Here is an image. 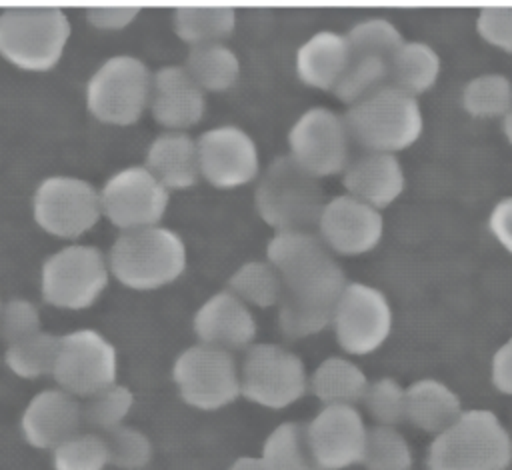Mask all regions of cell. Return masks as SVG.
I'll return each mask as SVG.
<instances>
[{
	"mask_svg": "<svg viewBox=\"0 0 512 470\" xmlns=\"http://www.w3.org/2000/svg\"><path fill=\"white\" fill-rule=\"evenodd\" d=\"M316 228L330 252L360 256L382 240L384 216L382 210L344 192L326 200Z\"/></svg>",
	"mask_w": 512,
	"mask_h": 470,
	"instance_id": "e0dca14e",
	"label": "cell"
},
{
	"mask_svg": "<svg viewBox=\"0 0 512 470\" xmlns=\"http://www.w3.org/2000/svg\"><path fill=\"white\" fill-rule=\"evenodd\" d=\"M84 418L82 404L62 388H46L26 404L20 430L34 448H56L78 434Z\"/></svg>",
	"mask_w": 512,
	"mask_h": 470,
	"instance_id": "ffe728a7",
	"label": "cell"
},
{
	"mask_svg": "<svg viewBox=\"0 0 512 470\" xmlns=\"http://www.w3.org/2000/svg\"><path fill=\"white\" fill-rule=\"evenodd\" d=\"M58 338L48 330H40L28 338L12 342L4 350L6 366L20 378H38L44 374H52Z\"/></svg>",
	"mask_w": 512,
	"mask_h": 470,
	"instance_id": "d6a6232c",
	"label": "cell"
},
{
	"mask_svg": "<svg viewBox=\"0 0 512 470\" xmlns=\"http://www.w3.org/2000/svg\"><path fill=\"white\" fill-rule=\"evenodd\" d=\"M502 130H504V136H506V140L512 144V108L504 114V118H502Z\"/></svg>",
	"mask_w": 512,
	"mask_h": 470,
	"instance_id": "7dc6e473",
	"label": "cell"
},
{
	"mask_svg": "<svg viewBox=\"0 0 512 470\" xmlns=\"http://www.w3.org/2000/svg\"><path fill=\"white\" fill-rule=\"evenodd\" d=\"M140 12L138 4H118V2H108V4H90L86 6V22L94 26L96 30H106V32H116L124 30L128 24L136 20Z\"/></svg>",
	"mask_w": 512,
	"mask_h": 470,
	"instance_id": "7bdbcfd3",
	"label": "cell"
},
{
	"mask_svg": "<svg viewBox=\"0 0 512 470\" xmlns=\"http://www.w3.org/2000/svg\"><path fill=\"white\" fill-rule=\"evenodd\" d=\"M70 34L68 14L58 6H12L0 12V56L26 72L52 70Z\"/></svg>",
	"mask_w": 512,
	"mask_h": 470,
	"instance_id": "5b68a950",
	"label": "cell"
},
{
	"mask_svg": "<svg viewBox=\"0 0 512 470\" xmlns=\"http://www.w3.org/2000/svg\"><path fill=\"white\" fill-rule=\"evenodd\" d=\"M342 184L348 194L382 210L404 192L406 174L396 154L364 152L348 162Z\"/></svg>",
	"mask_w": 512,
	"mask_h": 470,
	"instance_id": "7402d4cb",
	"label": "cell"
},
{
	"mask_svg": "<svg viewBox=\"0 0 512 470\" xmlns=\"http://www.w3.org/2000/svg\"><path fill=\"white\" fill-rule=\"evenodd\" d=\"M460 414V398L440 380L422 378L406 388V418L426 432L440 434Z\"/></svg>",
	"mask_w": 512,
	"mask_h": 470,
	"instance_id": "d4e9b609",
	"label": "cell"
},
{
	"mask_svg": "<svg viewBox=\"0 0 512 470\" xmlns=\"http://www.w3.org/2000/svg\"><path fill=\"white\" fill-rule=\"evenodd\" d=\"M144 166L166 190H188L200 178L196 138L180 130L154 136L144 154Z\"/></svg>",
	"mask_w": 512,
	"mask_h": 470,
	"instance_id": "cb8c5ba5",
	"label": "cell"
},
{
	"mask_svg": "<svg viewBox=\"0 0 512 470\" xmlns=\"http://www.w3.org/2000/svg\"><path fill=\"white\" fill-rule=\"evenodd\" d=\"M354 54L346 34L322 28L310 34L296 50L294 68L300 82L318 90H334Z\"/></svg>",
	"mask_w": 512,
	"mask_h": 470,
	"instance_id": "603a6c76",
	"label": "cell"
},
{
	"mask_svg": "<svg viewBox=\"0 0 512 470\" xmlns=\"http://www.w3.org/2000/svg\"><path fill=\"white\" fill-rule=\"evenodd\" d=\"M344 120L352 142L366 152L396 154L406 150L420 138L424 128L418 96L392 84L348 106Z\"/></svg>",
	"mask_w": 512,
	"mask_h": 470,
	"instance_id": "277c9868",
	"label": "cell"
},
{
	"mask_svg": "<svg viewBox=\"0 0 512 470\" xmlns=\"http://www.w3.org/2000/svg\"><path fill=\"white\" fill-rule=\"evenodd\" d=\"M110 274L130 290H158L180 278L188 264L184 238L168 226L120 232L108 250Z\"/></svg>",
	"mask_w": 512,
	"mask_h": 470,
	"instance_id": "7a4b0ae2",
	"label": "cell"
},
{
	"mask_svg": "<svg viewBox=\"0 0 512 470\" xmlns=\"http://www.w3.org/2000/svg\"><path fill=\"white\" fill-rule=\"evenodd\" d=\"M110 278L108 256L94 244L72 242L48 254L40 266V294L64 310L92 306Z\"/></svg>",
	"mask_w": 512,
	"mask_h": 470,
	"instance_id": "ba28073f",
	"label": "cell"
},
{
	"mask_svg": "<svg viewBox=\"0 0 512 470\" xmlns=\"http://www.w3.org/2000/svg\"><path fill=\"white\" fill-rule=\"evenodd\" d=\"M228 290L248 306H278L284 294L282 278L268 260H248L228 278Z\"/></svg>",
	"mask_w": 512,
	"mask_h": 470,
	"instance_id": "4dcf8cb0",
	"label": "cell"
},
{
	"mask_svg": "<svg viewBox=\"0 0 512 470\" xmlns=\"http://www.w3.org/2000/svg\"><path fill=\"white\" fill-rule=\"evenodd\" d=\"M268 470H322L312 454L306 424L282 422L262 444V456Z\"/></svg>",
	"mask_w": 512,
	"mask_h": 470,
	"instance_id": "f546056e",
	"label": "cell"
},
{
	"mask_svg": "<svg viewBox=\"0 0 512 470\" xmlns=\"http://www.w3.org/2000/svg\"><path fill=\"white\" fill-rule=\"evenodd\" d=\"M104 440L110 464L122 470H142L154 454L150 438L132 426H116L106 432Z\"/></svg>",
	"mask_w": 512,
	"mask_h": 470,
	"instance_id": "f35d334b",
	"label": "cell"
},
{
	"mask_svg": "<svg viewBox=\"0 0 512 470\" xmlns=\"http://www.w3.org/2000/svg\"><path fill=\"white\" fill-rule=\"evenodd\" d=\"M386 84H390L388 60L378 56H354L332 92L340 102L352 106Z\"/></svg>",
	"mask_w": 512,
	"mask_h": 470,
	"instance_id": "836d02e7",
	"label": "cell"
},
{
	"mask_svg": "<svg viewBox=\"0 0 512 470\" xmlns=\"http://www.w3.org/2000/svg\"><path fill=\"white\" fill-rule=\"evenodd\" d=\"M288 156L316 178L342 174L350 162L344 114L328 106L306 108L288 130Z\"/></svg>",
	"mask_w": 512,
	"mask_h": 470,
	"instance_id": "7c38bea8",
	"label": "cell"
},
{
	"mask_svg": "<svg viewBox=\"0 0 512 470\" xmlns=\"http://www.w3.org/2000/svg\"><path fill=\"white\" fill-rule=\"evenodd\" d=\"M32 216L50 236L80 238L102 218L100 190L80 176L50 174L32 194Z\"/></svg>",
	"mask_w": 512,
	"mask_h": 470,
	"instance_id": "9c48e42d",
	"label": "cell"
},
{
	"mask_svg": "<svg viewBox=\"0 0 512 470\" xmlns=\"http://www.w3.org/2000/svg\"><path fill=\"white\" fill-rule=\"evenodd\" d=\"M266 260L284 286L278 308L330 324L346 274L334 252L312 230H280L266 244Z\"/></svg>",
	"mask_w": 512,
	"mask_h": 470,
	"instance_id": "6da1fadb",
	"label": "cell"
},
{
	"mask_svg": "<svg viewBox=\"0 0 512 470\" xmlns=\"http://www.w3.org/2000/svg\"><path fill=\"white\" fill-rule=\"evenodd\" d=\"M192 328L198 342L224 350L252 346L258 330L250 306L228 288L210 294L196 308Z\"/></svg>",
	"mask_w": 512,
	"mask_h": 470,
	"instance_id": "44dd1931",
	"label": "cell"
},
{
	"mask_svg": "<svg viewBox=\"0 0 512 470\" xmlns=\"http://www.w3.org/2000/svg\"><path fill=\"white\" fill-rule=\"evenodd\" d=\"M148 108L166 130L186 132L202 120L206 92L192 80L184 64H166L152 72Z\"/></svg>",
	"mask_w": 512,
	"mask_h": 470,
	"instance_id": "d6986e66",
	"label": "cell"
},
{
	"mask_svg": "<svg viewBox=\"0 0 512 470\" xmlns=\"http://www.w3.org/2000/svg\"><path fill=\"white\" fill-rule=\"evenodd\" d=\"M462 108L476 118H504L512 108V80L502 72L472 76L462 88Z\"/></svg>",
	"mask_w": 512,
	"mask_h": 470,
	"instance_id": "1f68e13d",
	"label": "cell"
},
{
	"mask_svg": "<svg viewBox=\"0 0 512 470\" xmlns=\"http://www.w3.org/2000/svg\"><path fill=\"white\" fill-rule=\"evenodd\" d=\"M368 470H410L412 454L406 438L392 426H374L368 430L362 460Z\"/></svg>",
	"mask_w": 512,
	"mask_h": 470,
	"instance_id": "d590c367",
	"label": "cell"
},
{
	"mask_svg": "<svg viewBox=\"0 0 512 470\" xmlns=\"http://www.w3.org/2000/svg\"><path fill=\"white\" fill-rule=\"evenodd\" d=\"M200 178L218 190H234L260 174V152L238 124H218L196 138Z\"/></svg>",
	"mask_w": 512,
	"mask_h": 470,
	"instance_id": "2e32d148",
	"label": "cell"
},
{
	"mask_svg": "<svg viewBox=\"0 0 512 470\" xmlns=\"http://www.w3.org/2000/svg\"><path fill=\"white\" fill-rule=\"evenodd\" d=\"M302 358L276 342L248 346L240 366V394L264 408H286L308 388Z\"/></svg>",
	"mask_w": 512,
	"mask_h": 470,
	"instance_id": "30bf717a",
	"label": "cell"
},
{
	"mask_svg": "<svg viewBox=\"0 0 512 470\" xmlns=\"http://www.w3.org/2000/svg\"><path fill=\"white\" fill-rule=\"evenodd\" d=\"M180 398L200 410H218L240 396V368L230 350L192 344L172 366Z\"/></svg>",
	"mask_w": 512,
	"mask_h": 470,
	"instance_id": "8fae6325",
	"label": "cell"
},
{
	"mask_svg": "<svg viewBox=\"0 0 512 470\" xmlns=\"http://www.w3.org/2000/svg\"><path fill=\"white\" fill-rule=\"evenodd\" d=\"M306 434L322 470H342L364 460L368 430L354 404H326L306 424Z\"/></svg>",
	"mask_w": 512,
	"mask_h": 470,
	"instance_id": "ac0fdd59",
	"label": "cell"
},
{
	"mask_svg": "<svg viewBox=\"0 0 512 470\" xmlns=\"http://www.w3.org/2000/svg\"><path fill=\"white\" fill-rule=\"evenodd\" d=\"M172 24L176 36L190 46L224 42L236 28V12L226 4H180Z\"/></svg>",
	"mask_w": 512,
	"mask_h": 470,
	"instance_id": "4316f807",
	"label": "cell"
},
{
	"mask_svg": "<svg viewBox=\"0 0 512 470\" xmlns=\"http://www.w3.org/2000/svg\"><path fill=\"white\" fill-rule=\"evenodd\" d=\"M152 72L132 54H114L98 64L84 88L86 110L110 126L134 124L150 104Z\"/></svg>",
	"mask_w": 512,
	"mask_h": 470,
	"instance_id": "52a82bcc",
	"label": "cell"
},
{
	"mask_svg": "<svg viewBox=\"0 0 512 470\" xmlns=\"http://www.w3.org/2000/svg\"><path fill=\"white\" fill-rule=\"evenodd\" d=\"M364 406L380 426H394L406 418V390L394 378H378L368 382Z\"/></svg>",
	"mask_w": 512,
	"mask_h": 470,
	"instance_id": "ab89813d",
	"label": "cell"
},
{
	"mask_svg": "<svg viewBox=\"0 0 512 470\" xmlns=\"http://www.w3.org/2000/svg\"><path fill=\"white\" fill-rule=\"evenodd\" d=\"M228 470H268V466L258 456H240L230 464Z\"/></svg>",
	"mask_w": 512,
	"mask_h": 470,
	"instance_id": "bcb514c9",
	"label": "cell"
},
{
	"mask_svg": "<svg viewBox=\"0 0 512 470\" xmlns=\"http://www.w3.org/2000/svg\"><path fill=\"white\" fill-rule=\"evenodd\" d=\"M42 328V318L38 306L24 298L14 296L0 306V340L8 346L22 338H28Z\"/></svg>",
	"mask_w": 512,
	"mask_h": 470,
	"instance_id": "60d3db41",
	"label": "cell"
},
{
	"mask_svg": "<svg viewBox=\"0 0 512 470\" xmlns=\"http://www.w3.org/2000/svg\"><path fill=\"white\" fill-rule=\"evenodd\" d=\"M184 68L204 92H224L240 76V58L224 42L190 46Z\"/></svg>",
	"mask_w": 512,
	"mask_h": 470,
	"instance_id": "83f0119b",
	"label": "cell"
},
{
	"mask_svg": "<svg viewBox=\"0 0 512 470\" xmlns=\"http://www.w3.org/2000/svg\"><path fill=\"white\" fill-rule=\"evenodd\" d=\"M308 384L324 404H354L364 398L368 388L362 368L344 356L324 358Z\"/></svg>",
	"mask_w": 512,
	"mask_h": 470,
	"instance_id": "f1b7e54d",
	"label": "cell"
},
{
	"mask_svg": "<svg viewBox=\"0 0 512 470\" xmlns=\"http://www.w3.org/2000/svg\"><path fill=\"white\" fill-rule=\"evenodd\" d=\"M108 464L106 440L92 432H78L52 450L54 470H104Z\"/></svg>",
	"mask_w": 512,
	"mask_h": 470,
	"instance_id": "8d00e7d4",
	"label": "cell"
},
{
	"mask_svg": "<svg viewBox=\"0 0 512 470\" xmlns=\"http://www.w3.org/2000/svg\"><path fill=\"white\" fill-rule=\"evenodd\" d=\"M0 306H2V300H0Z\"/></svg>",
	"mask_w": 512,
	"mask_h": 470,
	"instance_id": "c3c4849f",
	"label": "cell"
},
{
	"mask_svg": "<svg viewBox=\"0 0 512 470\" xmlns=\"http://www.w3.org/2000/svg\"><path fill=\"white\" fill-rule=\"evenodd\" d=\"M330 324L342 350L356 356L370 354L390 336V300L380 288L368 282H346L334 302Z\"/></svg>",
	"mask_w": 512,
	"mask_h": 470,
	"instance_id": "4fadbf2b",
	"label": "cell"
},
{
	"mask_svg": "<svg viewBox=\"0 0 512 470\" xmlns=\"http://www.w3.org/2000/svg\"><path fill=\"white\" fill-rule=\"evenodd\" d=\"M354 56H378L390 60L392 54L404 44L400 28L380 16L358 20L344 32Z\"/></svg>",
	"mask_w": 512,
	"mask_h": 470,
	"instance_id": "e575fe53",
	"label": "cell"
},
{
	"mask_svg": "<svg viewBox=\"0 0 512 470\" xmlns=\"http://www.w3.org/2000/svg\"><path fill=\"white\" fill-rule=\"evenodd\" d=\"M488 228L498 244L512 254V194L500 198L488 216Z\"/></svg>",
	"mask_w": 512,
	"mask_h": 470,
	"instance_id": "ee69618b",
	"label": "cell"
},
{
	"mask_svg": "<svg viewBox=\"0 0 512 470\" xmlns=\"http://www.w3.org/2000/svg\"><path fill=\"white\" fill-rule=\"evenodd\" d=\"M134 406V394L128 386L114 382L96 394L88 396L86 404L82 406L84 418L100 430H112L116 426H122V420L128 416V412Z\"/></svg>",
	"mask_w": 512,
	"mask_h": 470,
	"instance_id": "74e56055",
	"label": "cell"
},
{
	"mask_svg": "<svg viewBox=\"0 0 512 470\" xmlns=\"http://www.w3.org/2000/svg\"><path fill=\"white\" fill-rule=\"evenodd\" d=\"M512 462V436L490 410H466L436 434L428 470H504Z\"/></svg>",
	"mask_w": 512,
	"mask_h": 470,
	"instance_id": "3957f363",
	"label": "cell"
},
{
	"mask_svg": "<svg viewBox=\"0 0 512 470\" xmlns=\"http://www.w3.org/2000/svg\"><path fill=\"white\" fill-rule=\"evenodd\" d=\"M320 178L300 168L288 154L276 156L258 178L254 206L258 216L280 230H310L324 208Z\"/></svg>",
	"mask_w": 512,
	"mask_h": 470,
	"instance_id": "8992f818",
	"label": "cell"
},
{
	"mask_svg": "<svg viewBox=\"0 0 512 470\" xmlns=\"http://www.w3.org/2000/svg\"><path fill=\"white\" fill-rule=\"evenodd\" d=\"M390 84L418 96L432 88L440 76L442 60L434 46L424 40H404L388 60Z\"/></svg>",
	"mask_w": 512,
	"mask_h": 470,
	"instance_id": "484cf974",
	"label": "cell"
},
{
	"mask_svg": "<svg viewBox=\"0 0 512 470\" xmlns=\"http://www.w3.org/2000/svg\"><path fill=\"white\" fill-rule=\"evenodd\" d=\"M52 376L62 390L88 398L116 382L118 352L100 330L74 328L58 338Z\"/></svg>",
	"mask_w": 512,
	"mask_h": 470,
	"instance_id": "5bb4252c",
	"label": "cell"
},
{
	"mask_svg": "<svg viewBox=\"0 0 512 470\" xmlns=\"http://www.w3.org/2000/svg\"><path fill=\"white\" fill-rule=\"evenodd\" d=\"M476 32L490 46L512 52V4H488L478 10Z\"/></svg>",
	"mask_w": 512,
	"mask_h": 470,
	"instance_id": "b9f144b4",
	"label": "cell"
},
{
	"mask_svg": "<svg viewBox=\"0 0 512 470\" xmlns=\"http://www.w3.org/2000/svg\"><path fill=\"white\" fill-rule=\"evenodd\" d=\"M102 216L120 232L158 226L170 204V190L144 166L112 172L100 188Z\"/></svg>",
	"mask_w": 512,
	"mask_h": 470,
	"instance_id": "9a60e30c",
	"label": "cell"
},
{
	"mask_svg": "<svg viewBox=\"0 0 512 470\" xmlns=\"http://www.w3.org/2000/svg\"><path fill=\"white\" fill-rule=\"evenodd\" d=\"M492 384L512 396V334L492 356Z\"/></svg>",
	"mask_w": 512,
	"mask_h": 470,
	"instance_id": "f6af8a7d",
	"label": "cell"
}]
</instances>
